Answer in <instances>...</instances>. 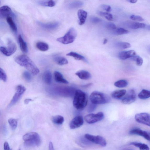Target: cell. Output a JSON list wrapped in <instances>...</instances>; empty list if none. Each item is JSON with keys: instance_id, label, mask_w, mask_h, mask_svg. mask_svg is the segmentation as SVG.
<instances>
[{"instance_id": "cell-45", "label": "cell", "mask_w": 150, "mask_h": 150, "mask_svg": "<svg viewBox=\"0 0 150 150\" xmlns=\"http://www.w3.org/2000/svg\"><path fill=\"white\" fill-rule=\"evenodd\" d=\"M100 7L104 10L107 12H110L111 10V8L110 6L105 4H102Z\"/></svg>"}, {"instance_id": "cell-35", "label": "cell", "mask_w": 150, "mask_h": 150, "mask_svg": "<svg viewBox=\"0 0 150 150\" xmlns=\"http://www.w3.org/2000/svg\"><path fill=\"white\" fill-rule=\"evenodd\" d=\"M97 13L100 16L105 17L108 20L110 21L113 20V16L111 14L100 11H97Z\"/></svg>"}, {"instance_id": "cell-5", "label": "cell", "mask_w": 150, "mask_h": 150, "mask_svg": "<svg viewBox=\"0 0 150 150\" xmlns=\"http://www.w3.org/2000/svg\"><path fill=\"white\" fill-rule=\"evenodd\" d=\"M77 36V32L74 28H71L63 36L57 39L58 42L64 44L72 43L75 40Z\"/></svg>"}, {"instance_id": "cell-2", "label": "cell", "mask_w": 150, "mask_h": 150, "mask_svg": "<svg viewBox=\"0 0 150 150\" xmlns=\"http://www.w3.org/2000/svg\"><path fill=\"white\" fill-rule=\"evenodd\" d=\"M88 101L87 95L81 90H76L73 101V105L79 110L84 109L87 106Z\"/></svg>"}, {"instance_id": "cell-15", "label": "cell", "mask_w": 150, "mask_h": 150, "mask_svg": "<svg viewBox=\"0 0 150 150\" xmlns=\"http://www.w3.org/2000/svg\"><path fill=\"white\" fill-rule=\"evenodd\" d=\"M38 24L42 28L47 30H53L57 28L59 25L58 23H43L38 22Z\"/></svg>"}, {"instance_id": "cell-46", "label": "cell", "mask_w": 150, "mask_h": 150, "mask_svg": "<svg viewBox=\"0 0 150 150\" xmlns=\"http://www.w3.org/2000/svg\"><path fill=\"white\" fill-rule=\"evenodd\" d=\"M4 150H10L9 144L8 142H5L4 144Z\"/></svg>"}, {"instance_id": "cell-20", "label": "cell", "mask_w": 150, "mask_h": 150, "mask_svg": "<svg viewBox=\"0 0 150 150\" xmlns=\"http://www.w3.org/2000/svg\"><path fill=\"white\" fill-rule=\"evenodd\" d=\"M54 77L55 81L57 82L65 84H68L69 83L68 81L63 77L62 74L58 71H55L54 73Z\"/></svg>"}, {"instance_id": "cell-27", "label": "cell", "mask_w": 150, "mask_h": 150, "mask_svg": "<svg viewBox=\"0 0 150 150\" xmlns=\"http://www.w3.org/2000/svg\"><path fill=\"white\" fill-rule=\"evenodd\" d=\"M36 46L38 49L42 51H46L49 49L48 44L42 42H38L36 44Z\"/></svg>"}, {"instance_id": "cell-9", "label": "cell", "mask_w": 150, "mask_h": 150, "mask_svg": "<svg viewBox=\"0 0 150 150\" xmlns=\"http://www.w3.org/2000/svg\"><path fill=\"white\" fill-rule=\"evenodd\" d=\"M26 88L23 86L19 85L17 87L16 91L9 104V106L13 105L18 101L22 95L25 92Z\"/></svg>"}, {"instance_id": "cell-11", "label": "cell", "mask_w": 150, "mask_h": 150, "mask_svg": "<svg viewBox=\"0 0 150 150\" xmlns=\"http://www.w3.org/2000/svg\"><path fill=\"white\" fill-rule=\"evenodd\" d=\"M136 92L134 90H130L122 98L121 102L124 104H130L136 100Z\"/></svg>"}, {"instance_id": "cell-29", "label": "cell", "mask_w": 150, "mask_h": 150, "mask_svg": "<svg viewBox=\"0 0 150 150\" xmlns=\"http://www.w3.org/2000/svg\"><path fill=\"white\" fill-rule=\"evenodd\" d=\"M138 97L141 99H148L150 97V91L145 89L142 90L138 95Z\"/></svg>"}, {"instance_id": "cell-44", "label": "cell", "mask_w": 150, "mask_h": 150, "mask_svg": "<svg viewBox=\"0 0 150 150\" xmlns=\"http://www.w3.org/2000/svg\"><path fill=\"white\" fill-rule=\"evenodd\" d=\"M97 107V105L93 104H90L88 107V112L90 113L94 111Z\"/></svg>"}, {"instance_id": "cell-39", "label": "cell", "mask_w": 150, "mask_h": 150, "mask_svg": "<svg viewBox=\"0 0 150 150\" xmlns=\"http://www.w3.org/2000/svg\"><path fill=\"white\" fill-rule=\"evenodd\" d=\"M0 78L4 82H6L7 80V75L6 74L1 68H0Z\"/></svg>"}, {"instance_id": "cell-54", "label": "cell", "mask_w": 150, "mask_h": 150, "mask_svg": "<svg viewBox=\"0 0 150 150\" xmlns=\"http://www.w3.org/2000/svg\"><path fill=\"white\" fill-rule=\"evenodd\" d=\"M18 150H21L20 149H19Z\"/></svg>"}, {"instance_id": "cell-1", "label": "cell", "mask_w": 150, "mask_h": 150, "mask_svg": "<svg viewBox=\"0 0 150 150\" xmlns=\"http://www.w3.org/2000/svg\"><path fill=\"white\" fill-rule=\"evenodd\" d=\"M15 62L19 65L25 68L34 75H37L39 70L37 67L28 56L25 55H20L15 59Z\"/></svg>"}, {"instance_id": "cell-6", "label": "cell", "mask_w": 150, "mask_h": 150, "mask_svg": "<svg viewBox=\"0 0 150 150\" xmlns=\"http://www.w3.org/2000/svg\"><path fill=\"white\" fill-rule=\"evenodd\" d=\"M104 114L102 112H99L96 114H90L86 115L85 119L88 124L95 123L101 121L104 119Z\"/></svg>"}, {"instance_id": "cell-37", "label": "cell", "mask_w": 150, "mask_h": 150, "mask_svg": "<svg viewBox=\"0 0 150 150\" xmlns=\"http://www.w3.org/2000/svg\"><path fill=\"white\" fill-rule=\"evenodd\" d=\"M8 123L12 130H15L18 126V120L16 119H9L8 120Z\"/></svg>"}, {"instance_id": "cell-53", "label": "cell", "mask_w": 150, "mask_h": 150, "mask_svg": "<svg viewBox=\"0 0 150 150\" xmlns=\"http://www.w3.org/2000/svg\"><path fill=\"white\" fill-rule=\"evenodd\" d=\"M148 50L149 51V52H150V47H149L148 49Z\"/></svg>"}, {"instance_id": "cell-28", "label": "cell", "mask_w": 150, "mask_h": 150, "mask_svg": "<svg viewBox=\"0 0 150 150\" xmlns=\"http://www.w3.org/2000/svg\"><path fill=\"white\" fill-rule=\"evenodd\" d=\"M115 47L121 49H125L129 48L131 47L130 43L123 42H117L114 44Z\"/></svg>"}, {"instance_id": "cell-30", "label": "cell", "mask_w": 150, "mask_h": 150, "mask_svg": "<svg viewBox=\"0 0 150 150\" xmlns=\"http://www.w3.org/2000/svg\"><path fill=\"white\" fill-rule=\"evenodd\" d=\"M130 145H133L134 146L139 148L140 150H149V146L146 144L139 143L137 142H132Z\"/></svg>"}, {"instance_id": "cell-34", "label": "cell", "mask_w": 150, "mask_h": 150, "mask_svg": "<svg viewBox=\"0 0 150 150\" xmlns=\"http://www.w3.org/2000/svg\"><path fill=\"white\" fill-rule=\"evenodd\" d=\"M128 82L126 80H120L115 82L114 85L115 86L118 88H124L127 86Z\"/></svg>"}, {"instance_id": "cell-16", "label": "cell", "mask_w": 150, "mask_h": 150, "mask_svg": "<svg viewBox=\"0 0 150 150\" xmlns=\"http://www.w3.org/2000/svg\"><path fill=\"white\" fill-rule=\"evenodd\" d=\"M12 13V9L9 7L7 5L2 6L0 8V14L2 18L10 16Z\"/></svg>"}, {"instance_id": "cell-14", "label": "cell", "mask_w": 150, "mask_h": 150, "mask_svg": "<svg viewBox=\"0 0 150 150\" xmlns=\"http://www.w3.org/2000/svg\"><path fill=\"white\" fill-rule=\"evenodd\" d=\"M136 55V53L134 50L124 51L120 53L118 55L119 58L120 60H124L129 58H131Z\"/></svg>"}, {"instance_id": "cell-25", "label": "cell", "mask_w": 150, "mask_h": 150, "mask_svg": "<svg viewBox=\"0 0 150 150\" xmlns=\"http://www.w3.org/2000/svg\"><path fill=\"white\" fill-rule=\"evenodd\" d=\"M66 55L70 56L74 58L75 60H83L87 62V60L84 56L75 52H71L66 54Z\"/></svg>"}, {"instance_id": "cell-41", "label": "cell", "mask_w": 150, "mask_h": 150, "mask_svg": "<svg viewBox=\"0 0 150 150\" xmlns=\"http://www.w3.org/2000/svg\"><path fill=\"white\" fill-rule=\"evenodd\" d=\"M106 28L110 30L114 31L116 29V27L115 24L112 23H108L105 24Z\"/></svg>"}, {"instance_id": "cell-38", "label": "cell", "mask_w": 150, "mask_h": 150, "mask_svg": "<svg viewBox=\"0 0 150 150\" xmlns=\"http://www.w3.org/2000/svg\"><path fill=\"white\" fill-rule=\"evenodd\" d=\"M131 59L136 62L137 66H141L143 64V59L139 56H136L133 57L131 58Z\"/></svg>"}, {"instance_id": "cell-12", "label": "cell", "mask_w": 150, "mask_h": 150, "mask_svg": "<svg viewBox=\"0 0 150 150\" xmlns=\"http://www.w3.org/2000/svg\"><path fill=\"white\" fill-rule=\"evenodd\" d=\"M129 134L137 135L143 137L145 139L150 142V132L143 131L138 129H132L130 131Z\"/></svg>"}, {"instance_id": "cell-26", "label": "cell", "mask_w": 150, "mask_h": 150, "mask_svg": "<svg viewBox=\"0 0 150 150\" xmlns=\"http://www.w3.org/2000/svg\"><path fill=\"white\" fill-rule=\"evenodd\" d=\"M7 23H8L12 30L14 33H17L18 32V29L17 26L14 21L13 19L10 16L6 18Z\"/></svg>"}, {"instance_id": "cell-55", "label": "cell", "mask_w": 150, "mask_h": 150, "mask_svg": "<svg viewBox=\"0 0 150 150\" xmlns=\"http://www.w3.org/2000/svg\"><path fill=\"white\" fill-rule=\"evenodd\" d=\"M10 150H12V149H11Z\"/></svg>"}, {"instance_id": "cell-18", "label": "cell", "mask_w": 150, "mask_h": 150, "mask_svg": "<svg viewBox=\"0 0 150 150\" xmlns=\"http://www.w3.org/2000/svg\"><path fill=\"white\" fill-rule=\"evenodd\" d=\"M75 74L80 79L82 80H89L91 77V75L90 73L88 71L85 70H80L78 71L75 73Z\"/></svg>"}, {"instance_id": "cell-4", "label": "cell", "mask_w": 150, "mask_h": 150, "mask_svg": "<svg viewBox=\"0 0 150 150\" xmlns=\"http://www.w3.org/2000/svg\"><path fill=\"white\" fill-rule=\"evenodd\" d=\"M90 99L91 102L95 104H107L110 101V97L104 93L95 91L91 94Z\"/></svg>"}, {"instance_id": "cell-51", "label": "cell", "mask_w": 150, "mask_h": 150, "mask_svg": "<svg viewBox=\"0 0 150 150\" xmlns=\"http://www.w3.org/2000/svg\"><path fill=\"white\" fill-rule=\"evenodd\" d=\"M146 28L147 30H150V25L146 26Z\"/></svg>"}, {"instance_id": "cell-8", "label": "cell", "mask_w": 150, "mask_h": 150, "mask_svg": "<svg viewBox=\"0 0 150 150\" xmlns=\"http://www.w3.org/2000/svg\"><path fill=\"white\" fill-rule=\"evenodd\" d=\"M0 50L4 55L7 56H9L13 55L16 52L17 50V46L15 43L9 41L8 43V46H1Z\"/></svg>"}, {"instance_id": "cell-31", "label": "cell", "mask_w": 150, "mask_h": 150, "mask_svg": "<svg viewBox=\"0 0 150 150\" xmlns=\"http://www.w3.org/2000/svg\"><path fill=\"white\" fill-rule=\"evenodd\" d=\"M84 5L83 2L81 1H74L69 4V7L70 9H74L80 8Z\"/></svg>"}, {"instance_id": "cell-43", "label": "cell", "mask_w": 150, "mask_h": 150, "mask_svg": "<svg viewBox=\"0 0 150 150\" xmlns=\"http://www.w3.org/2000/svg\"><path fill=\"white\" fill-rule=\"evenodd\" d=\"M91 21L94 24H97L100 23L102 21V20L96 17H92L90 19Z\"/></svg>"}, {"instance_id": "cell-10", "label": "cell", "mask_w": 150, "mask_h": 150, "mask_svg": "<svg viewBox=\"0 0 150 150\" xmlns=\"http://www.w3.org/2000/svg\"><path fill=\"white\" fill-rule=\"evenodd\" d=\"M135 119L140 124L150 126V115L146 113L137 114L135 115Z\"/></svg>"}, {"instance_id": "cell-17", "label": "cell", "mask_w": 150, "mask_h": 150, "mask_svg": "<svg viewBox=\"0 0 150 150\" xmlns=\"http://www.w3.org/2000/svg\"><path fill=\"white\" fill-rule=\"evenodd\" d=\"M77 15L79 19V24L80 25H82L85 23L87 17V13L83 10L80 9L78 11Z\"/></svg>"}, {"instance_id": "cell-48", "label": "cell", "mask_w": 150, "mask_h": 150, "mask_svg": "<svg viewBox=\"0 0 150 150\" xmlns=\"http://www.w3.org/2000/svg\"><path fill=\"white\" fill-rule=\"evenodd\" d=\"M32 101L33 100L31 99H26L24 100V104H28L29 102L31 101Z\"/></svg>"}, {"instance_id": "cell-19", "label": "cell", "mask_w": 150, "mask_h": 150, "mask_svg": "<svg viewBox=\"0 0 150 150\" xmlns=\"http://www.w3.org/2000/svg\"><path fill=\"white\" fill-rule=\"evenodd\" d=\"M126 90H117L113 92L111 94L112 97L115 99H120L123 97L126 94Z\"/></svg>"}, {"instance_id": "cell-23", "label": "cell", "mask_w": 150, "mask_h": 150, "mask_svg": "<svg viewBox=\"0 0 150 150\" xmlns=\"http://www.w3.org/2000/svg\"><path fill=\"white\" fill-rule=\"evenodd\" d=\"M43 79L44 82L47 84H51L52 81V75L50 71H47L44 73L43 76Z\"/></svg>"}, {"instance_id": "cell-49", "label": "cell", "mask_w": 150, "mask_h": 150, "mask_svg": "<svg viewBox=\"0 0 150 150\" xmlns=\"http://www.w3.org/2000/svg\"><path fill=\"white\" fill-rule=\"evenodd\" d=\"M127 1L132 3H135L137 2V0H128Z\"/></svg>"}, {"instance_id": "cell-47", "label": "cell", "mask_w": 150, "mask_h": 150, "mask_svg": "<svg viewBox=\"0 0 150 150\" xmlns=\"http://www.w3.org/2000/svg\"><path fill=\"white\" fill-rule=\"evenodd\" d=\"M48 147L49 150H54L53 143L51 142H49L48 145Z\"/></svg>"}, {"instance_id": "cell-33", "label": "cell", "mask_w": 150, "mask_h": 150, "mask_svg": "<svg viewBox=\"0 0 150 150\" xmlns=\"http://www.w3.org/2000/svg\"><path fill=\"white\" fill-rule=\"evenodd\" d=\"M38 3L40 5L51 7L54 6L55 5V2L53 1H40Z\"/></svg>"}, {"instance_id": "cell-50", "label": "cell", "mask_w": 150, "mask_h": 150, "mask_svg": "<svg viewBox=\"0 0 150 150\" xmlns=\"http://www.w3.org/2000/svg\"><path fill=\"white\" fill-rule=\"evenodd\" d=\"M108 42L107 39L106 38H105L104 39V41H103V44L105 45V44H106Z\"/></svg>"}, {"instance_id": "cell-21", "label": "cell", "mask_w": 150, "mask_h": 150, "mask_svg": "<svg viewBox=\"0 0 150 150\" xmlns=\"http://www.w3.org/2000/svg\"><path fill=\"white\" fill-rule=\"evenodd\" d=\"M18 40L19 43L21 50L24 53L28 52V48L26 43L24 41L20 34L18 36Z\"/></svg>"}, {"instance_id": "cell-36", "label": "cell", "mask_w": 150, "mask_h": 150, "mask_svg": "<svg viewBox=\"0 0 150 150\" xmlns=\"http://www.w3.org/2000/svg\"><path fill=\"white\" fill-rule=\"evenodd\" d=\"M129 32L126 29L122 28H116L114 31V33L116 35H122L126 34Z\"/></svg>"}, {"instance_id": "cell-52", "label": "cell", "mask_w": 150, "mask_h": 150, "mask_svg": "<svg viewBox=\"0 0 150 150\" xmlns=\"http://www.w3.org/2000/svg\"><path fill=\"white\" fill-rule=\"evenodd\" d=\"M123 150H134L130 149H126Z\"/></svg>"}, {"instance_id": "cell-3", "label": "cell", "mask_w": 150, "mask_h": 150, "mask_svg": "<svg viewBox=\"0 0 150 150\" xmlns=\"http://www.w3.org/2000/svg\"><path fill=\"white\" fill-rule=\"evenodd\" d=\"M24 143L29 146H38L41 143L40 137L37 133L31 132L24 135L23 137Z\"/></svg>"}, {"instance_id": "cell-7", "label": "cell", "mask_w": 150, "mask_h": 150, "mask_svg": "<svg viewBox=\"0 0 150 150\" xmlns=\"http://www.w3.org/2000/svg\"><path fill=\"white\" fill-rule=\"evenodd\" d=\"M85 138L95 144L104 147L106 146L107 142L103 137L99 136H93L89 134H86Z\"/></svg>"}, {"instance_id": "cell-40", "label": "cell", "mask_w": 150, "mask_h": 150, "mask_svg": "<svg viewBox=\"0 0 150 150\" xmlns=\"http://www.w3.org/2000/svg\"><path fill=\"white\" fill-rule=\"evenodd\" d=\"M24 78L27 81H30L32 79V77L30 73L25 71L23 74Z\"/></svg>"}, {"instance_id": "cell-13", "label": "cell", "mask_w": 150, "mask_h": 150, "mask_svg": "<svg viewBox=\"0 0 150 150\" xmlns=\"http://www.w3.org/2000/svg\"><path fill=\"white\" fill-rule=\"evenodd\" d=\"M84 124V120L81 116H77L73 119L70 123L69 126L72 129H75L81 126Z\"/></svg>"}, {"instance_id": "cell-22", "label": "cell", "mask_w": 150, "mask_h": 150, "mask_svg": "<svg viewBox=\"0 0 150 150\" xmlns=\"http://www.w3.org/2000/svg\"><path fill=\"white\" fill-rule=\"evenodd\" d=\"M53 59L55 63L59 65H65L68 63V61L67 59L62 56H55L53 58Z\"/></svg>"}, {"instance_id": "cell-24", "label": "cell", "mask_w": 150, "mask_h": 150, "mask_svg": "<svg viewBox=\"0 0 150 150\" xmlns=\"http://www.w3.org/2000/svg\"><path fill=\"white\" fill-rule=\"evenodd\" d=\"M146 24L144 23L135 22L129 23L128 25L130 28L133 29L146 28Z\"/></svg>"}, {"instance_id": "cell-32", "label": "cell", "mask_w": 150, "mask_h": 150, "mask_svg": "<svg viewBox=\"0 0 150 150\" xmlns=\"http://www.w3.org/2000/svg\"><path fill=\"white\" fill-rule=\"evenodd\" d=\"M52 121L54 124L60 125L62 124L64 121V118L60 115H57L53 118Z\"/></svg>"}, {"instance_id": "cell-42", "label": "cell", "mask_w": 150, "mask_h": 150, "mask_svg": "<svg viewBox=\"0 0 150 150\" xmlns=\"http://www.w3.org/2000/svg\"><path fill=\"white\" fill-rule=\"evenodd\" d=\"M130 18L132 20H137L139 21H142L144 20V19L141 16L135 15H132L130 16Z\"/></svg>"}]
</instances>
